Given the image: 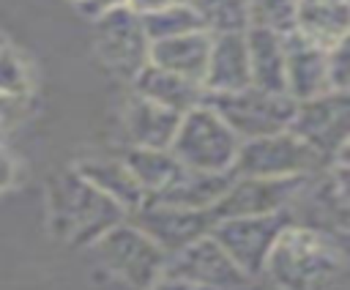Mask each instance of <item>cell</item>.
Wrapping results in <instances>:
<instances>
[{
  "instance_id": "cell-1",
  "label": "cell",
  "mask_w": 350,
  "mask_h": 290,
  "mask_svg": "<svg viewBox=\"0 0 350 290\" xmlns=\"http://www.w3.org/2000/svg\"><path fill=\"white\" fill-rule=\"evenodd\" d=\"M342 265V252L325 235L287 224L276 238L265 271L279 290H331Z\"/></svg>"
},
{
  "instance_id": "cell-2",
  "label": "cell",
  "mask_w": 350,
  "mask_h": 290,
  "mask_svg": "<svg viewBox=\"0 0 350 290\" xmlns=\"http://www.w3.org/2000/svg\"><path fill=\"white\" fill-rule=\"evenodd\" d=\"M49 211L52 227L77 243H96L107 230L126 219V211L88 183L77 170L52 181Z\"/></svg>"
},
{
  "instance_id": "cell-3",
  "label": "cell",
  "mask_w": 350,
  "mask_h": 290,
  "mask_svg": "<svg viewBox=\"0 0 350 290\" xmlns=\"http://www.w3.org/2000/svg\"><path fill=\"white\" fill-rule=\"evenodd\" d=\"M238 148L241 140L235 137V131L208 104H200L180 115V126L170 145L180 164L200 172H232Z\"/></svg>"
},
{
  "instance_id": "cell-4",
  "label": "cell",
  "mask_w": 350,
  "mask_h": 290,
  "mask_svg": "<svg viewBox=\"0 0 350 290\" xmlns=\"http://www.w3.org/2000/svg\"><path fill=\"white\" fill-rule=\"evenodd\" d=\"M202 104H208L243 142L287 131L298 101H293L287 93H268L249 85L235 93H205Z\"/></svg>"
},
{
  "instance_id": "cell-5",
  "label": "cell",
  "mask_w": 350,
  "mask_h": 290,
  "mask_svg": "<svg viewBox=\"0 0 350 290\" xmlns=\"http://www.w3.org/2000/svg\"><path fill=\"white\" fill-rule=\"evenodd\" d=\"M328 164L290 129L257 140H243L232 164L235 178H312Z\"/></svg>"
},
{
  "instance_id": "cell-6",
  "label": "cell",
  "mask_w": 350,
  "mask_h": 290,
  "mask_svg": "<svg viewBox=\"0 0 350 290\" xmlns=\"http://www.w3.org/2000/svg\"><path fill=\"white\" fill-rule=\"evenodd\" d=\"M98 260L137 290H148L164 271L167 252L159 249L131 222H120L93 243Z\"/></svg>"
},
{
  "instance_id": "cell-7",
  "label": "cell",
  "mask_w": 350,
  "mask_h": 290,
  "mask_svg": "<svg viewBox=\"0 0 350 290\" xmlns=\"http://www.w3.org/2000/svg\"><path fill=\"white\" fill-rule=\"evenodd\" d=\"M290 224L287 211L268 213V216H235V219H219L211 227V238L232 257V263L249 274L257 276L265 271L268 254L282 235V230Z\"/></svg>"
},
{
  "instance_id": "cell-8",
  "label": "cell",
  "mask_w": 350,
  "mask_h": 290,
  "mask_svg": "<svg viewBox=\"0 0 350 290\" xmlns=\"http://www.w3.org/2000/svg\"><path fill=\"white\" fill-rule=\"evenodd\" d=\"M290 131L334 161V153L350 140V90H325L309 101H298Z\"/></svg>"
},
{
  "instance_id": "cell-9",
  "label": "cell",
  "mask_w": 350,
  "mask_h": 290,
  "mask_svg": "<svg viewBox=\"0 0 350 290\" xmlns=\"http://www.w3.org/2000/svg\"><path fill=\"white\" fill-rule=\"evenodd\" d=\"M96 47L104 63L123 79H134L150 63V41L142 16L131 5L112 8L96 19Z\"/></svg>"
},
{
  "instance_id": "cell-10",
  "label": "cell",
  "mask_w": 350,
  "mask_h": 290,
  "mask_svg": "<svg viewBox=\"0 0 350 290\" xmlns=\"http://www.w3.org/2000/svg\"><path fill=\"white\" fill-rule=\"evenodd\" d=\"M161 274L186 276L211 290H243L252 282V276L243 274L211 235H202L194 243L183 246L180 252L167 254Z\"/></svg>"
},
{
  "instance_id": "cell-11",
  "label": "cell",
  "mask_w": 350,
  "mask_h": 290,
  "mask_svg": "<svg viewBox=\"0 0 350 290\" xmlns=\"http://www.w3.org/2000/svg\"><path fill=\"white\" fill-rule=\"evenodd\" d=\"M129 219L167 254L180 252L183 246L194 243L202 235H211V227L216 222L211 211H189V208H175V205H161L148 200L137 211H131Z\"/></svg>"
},
{
  "instance_id": "cell-12",
  "label": "cell",
  "mask_w": 350,
  "mask_h": 290,
  "mask_svg": "<svg viewBox=\"0 0 350 290\" xmlns=\"http://www.w3.org/2000/svg\"><path fill=\"white\" fill-rule=\"evenodd\" d=\"M306 178H235L221 200L211 208L213 219L268 216L284 211L301 192Z\"/></svg>"
},
{
  "instance_id": "cell-13",
  "label": "cell",
  "mask_w": 350,
  "mask_h": 290,
  "mask_svg": "<svg viewBox=\"0 0 350 290\" xmlns=\"http://www.w3.org/2000/svg\"><path fill=\"white\" fill-rule=\"evenodd\" d=\"M331 90L328 85V49L312 44L301 33L284 36V93L293 101H309Z\"/></svg>"
},
{
  "instance_id": "cell-14",
  "label": "cell",
  "mask_w": 350,
  "mask_h": 290,
  "mask_svg": "<svg viewBox=\"0 0 350 290\" xmlns=\"http://www.w3.org/2000/svg\"><path fill=\"white\" fill-rule=\"evenodd\" d=\"M252 85L249 74V52H246V33H224L211 36L208 66L202 74L205 93H235Z\"/></svg>"
},
{
  "instance_id": "cell-15",
  "label": "cell",
  "mask_w": 350,
  "mask_h": 290,
  "mask_svg": "<svg viewBox=\"0 0 350 290\" xmlns=\"http://www.w3.org/2000/svg\"><path fill=\"white\" fill-rule=\"evenodd\" d=\"M180 126V115L159 107L142 96H131L123 109V129L131 148H170L175 131Z\"/></svg>"
},
{
  "instance_id": "cell-16",
  "label": "cell",
  "mask_w": 350,
  "mask_h": 290,
  "mask_svg": "<svg viewBox=\"0 0 350 290\" xmlns=\"http://www.w3.org/2000/svg\"><path fill=\"white\" fill-rule=\"evenodd\" d=\"M131 82H134L137 96H142L159 107H167L178 115H186L189 109L200 107L205 98V90L200 82L186 79L180 74H172V71H164L153 63H148Z\"/></svg>"
},
{
  "instance_id": "cell-17",
  "label": "cell",
  "mask_w": 350,
  "mask_h": 290,
  "mask_svg": "<svg viewBox=\"0 0 350 290\" xmlns=\"http://www.w3.org/2000/svg\"><path fill=\"white\" fill-rule=\"evenodd\" d=\"M235 181L232 172H200V170H189L170 183L161 192L148 194V202H161V205H175V208H189V211H211L221 194L230 189V183Z\"/></svg>"
},
{
  "instance_id": "cell-18",
  "label": "cell",
  "mask_w": 350,
  "mask_h": 290,
  "mask_svg": "<svg viewBox=\"0 0 350 290\" xmlns=\"http://www.w3.org/2000/svg\"><path fill=\"white\" fill-rule=\"evenodd\" d=\"M88 183H93L101 194H107L109 200H115L126 216L131 211H137L145 202V189L139 186V181L131 175V170L126 167L123 159H85L74 167Z\"/></svg>"
},
{
  "instance_id": "cell-19",
  "label": "cell",
  "mask_w": 350,
  "mask_h": 290,
  "mask_svg": "<svg viewBox=\"0 0 350 290\" xmlns=\"http://www.w3.org/2000/svg\"><path fill=\"white\" fill-rule=\"evenodd\" d=\"M208 52H211V36L205 30H194V33H186L178 38L150 44V63L202 85Z\"/></svg>"
},
{
  "instance_id": "cell-20",
  "label": "cell",
  "mask_w": 350,
  "mask_h": 290,
  "mask_svg": "<svg viewBox=\"0 0 350 290\" xmlns=\"http://www.w3.org/2000/svg\"><path fill=\"white\" fill-rule=\"evenodd\" d=\"M246 52H249L252 88L268 93H284V36L265 27H249Z\"/></svg>"
},
{
  "instance_id": "cell-21",
  "label": "cell",
  "mask_w": 350,
  "mask_h": 290,
  "mask_svg": "<svg viewBox=\"0 0 350 290\" xmlns=\"http://www.w3.org/2000/svg\"><path fill=\"white\" fill-rule=\"evenodd\" d=\"M350 30V8L345 0H301L295 14V33L312 44L331 49Z\"/></svg>"
},
{
  "instance_id": "cell-22",
  "label": "cell",
  "mask_w": 350,
  "mask_h": 290,
  "mask_svg": "<svg viewBox=\"0 0 350 290\" xmlns=\"http://www.w3.org/2000/svg\"><path fill=\"white\" fill-rule=\"evenodd\" d=\"M123 161L139 181L145 194L167 189L186 172V164H180V159L170 148H129Z\"/></svg>"
},
{
  "instance_id": "cell-23",
  "label": "cell",
  "mask_w": 350,
  "mask_h": 290,
  "mask_svg": "<svg viewBox=\"0 0 350 290\" xmlns=\"http://www.w3.org/2000/svg\"><path fill=\"white\" fill-rule=\"evenodd\" d=\"M208 36L246 33L252 27L249 0H189Z\"/></svg>"
},
{
  "instance_id": "cell-24",
  "label": "cell",
  "mask_w": 350,
  "mask_h": 290,
  "mask_svg": "<svg viewBox=\"0 0 350 290\" xmlns=\"http://www.w3.org/2000/svg\"><path fill=\"white\" fill-rule=\"evenodd\" d=\"M139 16H142V27H145V36H148L150 44L167 41V38H178V36H186V33H194V30H202L200 19H197V14H194V8L189 3L167 5V8H159V11L139 14Z\"/></svg>"
},
{
  "instance_id": "cell-25",
  "label": "cell",
  "mask_w": 350,
  "mask_h": 290,
  "mask_svg": "<svg viewBox=\"0 0 350 290\" xmlns=\"http://www.w3.org/2000/svg\"><path fill=\"white\" fill-rule=\"evenodd\" d=\"M301 0H249L252 27H265L279 36L295 30V14Z\"/></svg>"
},
{
  "instance_id": "cell-26",
  "label": "cell",
  "mask_w": 350,
  "mask_h": 290,
  "mask_svg": "<svg viewBox=\"0 0 350 290\" xmlns=\"http://www.w3.org/2000/svg\"><path fill=\"white\" fill-rule=\"evenodd\" d=\"M30 90V77H27V68L22 63V57L3 47L0 49V93L5 96H25Z\"/></svg>"
},
{
  "instance_id": "cell-27",
  "label": "cell",
  "mask_w": 350,
  "mask_h": 290,
  "mask_svg": "<svg viewBox=\"0 0 350 290\" xmlns=\"http://www.w3.org/2000/svg\"><path fill=\"white\" fill-rule=\"evenodd\" d=\"M328 85L331 90H350V30L328 49Z\"/></svg>"
},
{
  "instance_id": "cell-28",
  "label": "cell",
  "mask_w": 350,
  "mask_h": 290,
  "mask_svg": "<svg viewBox=\"0 0 350 290\" xmlns=\"http://www.w3.org/2000/svg\"><path fill=\"white\" fill-rule=\"evenodd\" d=\"M148 290H211V287H205V285H197V282H191V279H186V276H175V274H161Z\"/></svg>"
},
{
  "instance_id": "cell-29",
  "label": "cell",
  "mask_w": 350,
  "mask_h": 290,
  "mask_svg": "<svg viewBox=\"0 0 350 290\" xmlns=\"http://www.w3.org/2000/svg\"><path fill=\"white\" fill-rule=\"evenodd\" d=\"M79 11H85L88 16H101V14H107V11H112V8H120V5H129V0H71Z\"/></svg>"
},
{
  "instance_id": "cell-30",
  "label": "cell",
  "mask_w": 350,
  "mask_h": 290,
  "mask_svg": "<svg viewBox=\"0 0 350 290\" xmlns=\"http://www.w3.org/2000/svg\"><path fill=\"white\" fill-rule=\"evenodd\" d=\"M22 98L25 96H5V93H0V137L16 120V109H19V101Z\"/></svg>"
},
{
  "instance_id": "cell-31",
  "label": "cell",
  "mask_w": 350,
  "mask_h": 290,
  "mask_svg": "<svg viewBox=\"0 0 350 290\" xmlns=\"http://www.w3.org/2000/svg\"><path fill=\"white\" fill-rule=\"evenodd\" d=\"M328 178H331V183H334L336 194H339L345 202H350V167L334 164V167L328 170Z\"/></svg>"
},
{
  "instance_id": "cell-32",
  "label": "cell",
  "mask_w": 350,
  "mask_h": 290,
  "mask_svg": "<svg viewBox=\"0 0 350 290\" xmlns=\"http://www.w3.org/2000/svg\"><path fill=\"white\" fill-rule=\"evenodd\" d=\"M180 3H189V0H129V5L137 14H148V11H159L167 5H180Z\"/></svg>"
},
{
  "instance_id": "cell-33",
  "label": "cell",
  "mask_w": 350,
  "mask_h": 290,
  "mask_svg": "<svg viewBox=\"0 0 350 290\" xmlns=\"http://www.w3.org/2000/svg\"><path fill=\"white\" fill-rule=\"evenodd\" d=\"M14 175H16V167H14V159L0 148V192L8 189L14 183Z\"/></svg>"
},
{
  "instance_id": "cell-34",
  "label": "cell",
  "mask_w": 350,
  "mask_h": 290,
  "mask_svg": "<svg viewBox=\"0 0 350 290\" xmlns=\"http://www.w3.org/2000/svg\"><path fill=\"white\" fill-rule=\"evenodd\" d=\"M334 164H342V167H350V140L334 153Z\"/></svg>"
},
{
  "instance_id": "cell-35",
  "label": "cell",
  "mask_w": 350,
  "mask_h": 290,
  "mask_svg": "<svg viewBox=\"0 0 350 290\" xmlns=\"http://www.w3.org/2000/svg\"><path fill=\"white\" fill-rule=\"evenodd\" d=\"M345 3H347V8H350V0H345Z\"/></svg>"
},
{
  "instance_id": "cell-36",
  "label": "cell",
  "mask_w": 350,
  "mask_h": 290,
  "mask_svg": "<svg viewBox=\"0 0 350 290\" xmlns=\"http://www.w3.org/2000/svg\"><path fill=\"white\" fill-rule=\"evenodd\" d=\"M0 49H3V41H0Z\"/></svg>"
}]
</instances>
